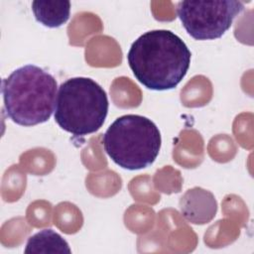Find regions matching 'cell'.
<instances>
[{
    "label": "cell",
    "mask_w": 254,
    "mask_h": 254,
    "mask_svg": "<svg viewBox=\"0 0 254 254\" xmlns=\"http://www.w3.org/2000/svg\"><path fill=\"white\" fill-rule=\"evenodd\" d=\"M186 43L169 30H152L135 40L127 54L134 76L153 90L175 88L185 77L190 64Z\"/></svg>",
    "instance_id": "1"
},
{
    "label": "cell",
    "mask_w": 254,
    "mask_h": 254,
    "mask_svg": "<svg viewBox=\"0 0 254 254\" xmlns=\"http://www.w3.org/2000/svg\"><path fill=\"white\" fill-rule=\"evenodd\" d=\"M55 77L35 64L15 69L2 80L6 115L16 124L34 126L52 116L57 95Z\"/></svg>",
    "instance_id": "2"
},
{
    "label": "cell",
    "mask_w": 254,
    "mask_h": 254,
    "mask_svg": "<svg viewBox=\"0 0 254 254\" xmlns=\"http://www.w3.org/2000/svg\"><path fill=\"white\" fill-rule=\"evenodd\" d=\"M105 90L89 77H72L59 87L55 120L64 131L82 137L99 130L107 116Z\"/></svg>",
    "instance_id": "3"
},
{
    "label": "cell",
    "mask_w": 254,
    "mask_h": 254,
    "mask_svg": "<svg viewBox=\"0 0 254 254\" xmlns=\"http://www.w3.org/2000/svg\"><path fill=\"white\" fill-rule=\"evenodd\" d=\"M161 133L149 118L127 114L106 130L102 143L106 154L119 167L134 171L149 167L159 155Z\"/></svg>",
    "instance_id": "4"
},
{
    "label": "cell",
    "mask_w": 254,
    "mask_h": 254,
    "mask_svg": "<svg viewBox=\"0 0 254 254\" xmlns=\"http://www.w3.org/2000/svg\"><path fill=\"white\" fill-rule=\"evenodd\" d=\"M243 10V3L235 0L181 1L177 6L188 34L200 41L220 38Z\"/></svg>",
    "instance_id": "5"
},
{
    "label": "cell",
    "mask_w": 254,
    "mask_h": 254,
    "mask_svg": "<svg viewBox=\"0 0 254 254\" xmlns=\"http://www.w3.org/2000/svg\"><path fill=\"white\" fill-rule=\"evenodd\" d=\"M180 210L186 220L193 224H205L217 211V202L209 190L199 187L188 190L180 198Z\"/></svg>",
    "instance_id": "6"
},
{
    "label": "cell",
    "mask_w": 254,
    "mask_h": 254,
    "mask_svg": "<svg viewBox=\"0 0 254 254\" xmlns=\"http://www.w3.org/2000/svg\"><path fill=\"white\" fill-rule=\"evenodd\" d=\"M32 11L38 22L49 28H58L69 18V1L36 0L32 2Z\"/></svg>",
    "instance_id": "7"
},
{
    "label": "cell",
    "mask_w": 254,
    "mask_h": 254,
    "mask_svg": "<svg viewBox=\"0 0 254 254\" xmlns=\"http://www.w3.org/2000/svg\"><path fill=\"white\" fill-rule=\"evenodd\" d=\"M25 253L64 254L71 253L68 243L53 229H44L31 236L26 244Z\"/></svg>",
    "instance_id": "8"
}]
</instances>
